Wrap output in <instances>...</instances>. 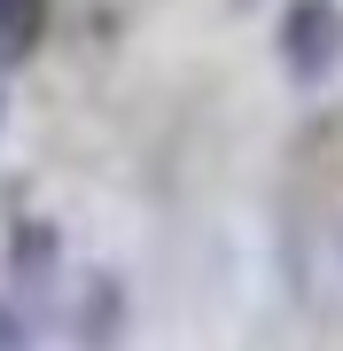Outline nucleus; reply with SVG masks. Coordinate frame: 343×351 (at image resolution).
Returning a JSON list of instances; mask_svg holds the SVG:
<instances>
[{
  "label": "nucleus",
  "instance_id": "7ed1b4c3",
  "mask_svg": "<svg viewBox=\"0 0 343 351\" xmlns=\"http://www.w3.org/2000/svg\"><path fill=\"white\" fill-rule=\"evenodd\" d=\"M0 351H24V320L8 313V297H0Z\"/></svg>",
  "mask_w": 343,
  "mask_h": 351
},
{
  "label": "nucleus",
  "instance_id": "f257e3e1",
  "mask_svg": "<svg viewBox=\"0 0 343 351\" xmlns=\"http://www.w3.org/2000/svg\"><path fill=\"white\" fill-rule=\"evenodd\" d=\"M281 71L296 86H320V78L343 71V0H289L281 8Z\"/></svg>",
  "mask_w": 343,
  "mask_h": 351
},
{
  "label": "nucleus",
  "instance_id": "f03ea898",
  "mask_svg": "<svg viewBox=\"0 0 343 351\" xmlns=\"http://www.w3.org/2000/svg\"><path fill=\"white\" fill-rule=\"evenodd\" d=\"M47 39V0H0V63H24Z\"/></svg>",
  "mask_w": 343,
  "mask_h": 351
}]
</instances>
